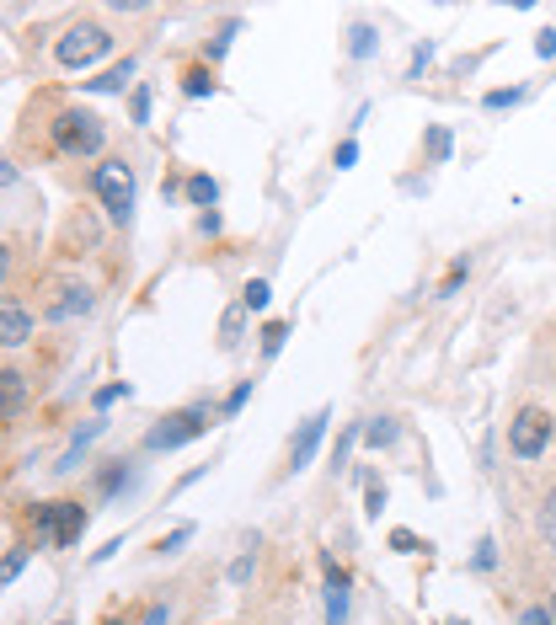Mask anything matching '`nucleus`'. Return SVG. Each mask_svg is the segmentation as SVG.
I'll use <instances>...</instances> for the list:
<instances>
[{"instance_id":"27","label":"nucleus","mask_w":556,"mask_h":625,"mask_svg":"<svg viewBox=\"0 0 556 625\" xmlns=\"http://www.w3.org/2000/svg\"><path fill=\"white\" fill-rule=\"evenodd\" d=\"M466 273H471V262H455V268H450V278H444V289H439V294H455L460 284H466Z\"/></svg>"},{"instance_id":"6","label":"nucleus","mask_w":556,"mask_h":625,"mask_svg":"<svg viewBox=\"0 0 556 625\" xmlns=\"http://www.w3.org/2000/svg\"><path fill=\"white\" fill-rule=\"evenodd\" d=\"M209 428V406H188V412H177V417H166L161 428H150L145 433V449H182L188 439H198V433Z\"/></svg>"},{"instance_id":"28","label":"nucleus","mask_w":556,"mask_h":625,"mask_svg":"<svg viewBox=\"0 0 556 625\" xmlns=\"http://www.w3.org/2000/svg\"><path fill=\"white\" fill-rule=\"evenodd\" d=\"M22 567H27V551H11V556H6V583H17Z\"/></svg>"},{"instance_id":"26","label":"nucleus","mask_w":556,"mask_h":625,"mask_svg":"<svg viewBox=\"0 0 556 625\" xmlns=\"http://www.w3.org/2000/svg\"><path fill=\"white\" fill-rule=\"evenodd\" d=\"M519 102H524V91H492V97H487L492 113H503V107H519Z\"/></svg>"},{"instance_id":"11","label":"nucleus","mask_w":556,"mask_h":625,"mask_svg":"<svg viewBox=\"0 0 556 625\" xmlns=\"http://www.w3.org/2000/svg\"><path fill=\"white\" fill-rule=\"evenodd\" d=\"M0 390H6V396H0V417L11 423V417L22 412V396H27V390H22V374H17V369H6V374H0Z\"/></svg>"},{"instance_id":"2","label":"nucleus","mask_w":556,"mask_h":625,"mask_svg":"<svg viewBox=\"0 0 556 625\" xmlns=\"http://www.w3.org/2000/svg\"><path fill=\"white\" fill-rule=\"evenodd\" d=\"M113 49V38H107V27H97V22H81V27H70L65 38L54 43V59L65 70H86V65H97V59Z\"/></svg>"},{"instance_id":"20","label":"nucleus","mask_w":556,"mask_h":625,"mask_svg":"<svg viewBox=\"0 0 556 625\" xmlns=\"http://www.w3.org/2000/svg\"><path fill=\"white\" fill-rule=\"evenodd\" d=\"M428 155H434V161H450V129H428Z\"/></svg>"},{"instance_id":"31","label":"nucleus","mask_w":556,"mask_h":625,"mask_svg":"<svg viewBox=\"0 0 556 625\" xmlns=\"http://www.w3.org/2000/svg\"><path fill=\"white\" fill-rule=\"evenodd\" d=\"M230 38H236V22H225V27H220V38H214V59L230 49Z\"/></svg>"},{"instance_id":"24","label":"nucleus","mask_w":556,"mask_h":625,"mask_svg":"<svg viewBox=\"0 0 556 625\" xmlns=\"http://www.w3.org/2000/svg\"><path fill=\"white\" fill-rule=\"evenodd\" d=\"M492 561H498V545H492V540H482V545H476V556H471V567H476V572H487Z\"/></svg>"},{"instance_id":"1","label":"nucleus","mask_w":556,"mask_h":625,"mask_svg":"<svg viewBox=\"0 0 556 625\" xmlns=\"http://www.w3.org/2000/svg\"><path fill=\"white\" fill-rule=\"evenodd\" d=\"M54 139H59V150H70V155H97L107 129H102L97 113H86V107H65V113L54 118Z\"/></svg>"},{"instance_id":"34","label":"nucleus","mask_w":556,"mask_h":625,"mask_svg":"<svg viewBox=\"0 0 556 625\" xmlns=\"http://www.w3.org/2000/svg\"><path fill=\"white\" fill-rule=\"evenodd\" d=\"M535 54L551 59V54H556V33H540V38H535Z\"/></svg>"},{"instance_id":"17","label":"nucleus","mask_w":556,"mask_h":625,"mask_svg":"<svg viewBox=\"0 0 556 625\" xmlns=\"http://www.w3.org/2000/svg\"><path fill=\"white\" fill-rule=\"evenodd\" d=\"M188 198H193V203H204V209H209V203L220 198V182H214V177H193V182H188Z\"/></svg>"},{"instance_id":"18","label":"nucleus","mask_w":556,"mask_h":625,"mask_svg":"<svg viewBox=\"0 0 556 625\" xmlns=\"http://www.w3.org/2000/svg\"><path fill=\"white\" fill-rule=\"evenodd\" d=\"M268 300H273V289L262 284V278H252V284H246V294H241L246 310H268Z\"/></svg>"},{"instance_id":"8","label":"nucleus","mask_w":556,"mask_h":625,"mask_svg":"<svg viewBox=\"0 0 556 625\" xmlns=\"http://www.w3.org/2000/svg\"><path fill=\"white\" fill-rule=\"evenodd\" d=\"M27 332H33V316H27L17 300H6L0 305V342H6V348H22Z\"/></svg>"},{"instance_id":"10","label":"nucleus","mask_w":556,"mask_h":625,"mask_svg":"<svg viewBox=\"0 0 556 625\" xmlns=\"http://www.w3.org/2000/svg\"><path fill=\"white\" fill-rule=\"evenodd\" d=\"M91 305H97V300H91V289H59V300L49 305V316L54 321H70V316H86Z\"/></svg>"},{"instance_id":"32","label":"nucleus","mask_w":556,"mask_h":625,"mask_svg":"<svg viewBox=\"0 0 556 625\" xmlns=\"http://www.w3.org/2000/svg\"><path fill=\"white\" fill-rule=\"evenodd\" d=\"M359 161V145H353V139H343V145H337V166H353Z\"/></svg>"},{"instance_id":"16","label":"nucleus","mask_w":556,"mask_h":625,"mask_svg":"<svg viewBox=\"0 0 556 625\" xmlns=\"http://www.w3.org/2000/svg\"><path fill=\"white\" fill-rule=\"evenodd\" d=\"M540 535H546L551 556H556V487L546 492V503H540Z\"/></svg>"},{"instance_id":"21","label":"nucleus","mask_w":556,"mask_h":625,"mask_svg":"<svg viewBox=\"0 0 556 625\" xmlns=\"http://www.w3.org/2000/svg\"><path fill=\"white\" fill-rule=\"evenodd\" d=\"M150 102H156V97H150V86H139V91H134V102H129L134 123H150Z\"/></svg>"},{"instance_id":"4","label":"nucleus","mask_w":556,"mask_h":625,"mask_svg":"<svg viewBox=\"0 0 556 625\" xmlns=\"http://www.w3.org/2000/svg\"><path fill=\"white\" fill-rule=\"evenodd\" d=\"M551 444V412H540V406H524V412L508 423V449H514L519 460H540Z\"/></svg>"},{"instance_id":"3","label":"nucleus","mask_w":556,"mask_h":625,"mask_svg":"<svg viewBox=\"0 0 556 625\" xmlns=\"http://www.w3.org/2000/svg\"><path fill=\"white\" fill-rule=\"evenodd\" d=\"M91 187H97L102 209L113 214L118 225L134 214V171L123 166V161H107V166H97V177H91Z\"/></svg>"},{"instance_id":"22","label":"nucleus","mask_w":556,"mask_h":625,"mask_svg":"<svg viewBox=\"0 0 556 625\" xmlns=\"http://www.w3.org/2000/svg\"><path fill=\"white\" fill-rule=\"evenodd\" d=\"M284 337H289V326H278V321H273V326H268V332H262V353H268V358H273L278 348H284Z\"/></svg>"},{"instance_id":"14","label":"nucleus","mask_w":556,"mask_h":625,"mask_svg":"<svg viewBox=\"0 0 556 625\" xmlns=\"http://www.w3.org/2000/svg\"><path fill=\"white\" fill-rule=\"evenodd\" d=\"M129 75H134V59H123V65H113L102 81H86V86L91 91H123V86H129Z\"/></svg>"},{"instance_id":"37","label":"nucleus","mask_w":556,"mask_h":625,"mask_svg":"<svg viewBox=\"0 0 556 625\" xmlns=\"http://www.w3.org/2000/svg\"><path fill=\"white\" fill-rule=\"evenodd\" d=\"M391 545H396V551H417V540L407 535V529H396V535H391Z\"/></svg>"},{"instance_id":"23","label":"nucleus","mask_w":556,"mask_h":625,"mask_svg":"<svg viewBox=\"0 0 556 625\" xmlns=\"http://www.w3.org/2000/svg\"><path fill=\"white\" fill-rule=\"evenodd\" d=\"M246 396H252V380H241V385H236V390H230V396H225V417H236L241 406H246Z\"/></svg>"},{"instance_id":"13","label":"nucleus","mask_w":556,"mask_h":625,"mask_svg":"<svg viewBox=\"0 0 556 625\" xmlns=\"http://www.w3.org/2000/svg\"><path fill=\"white\" fill-rule=\"evenodd\" d=\"M102 428H107V423H102V417H91V423H86L81 433H75V444H70V455H65V460H59V471H75V460H81V455H86V444H91V439H97V433H102Z\"/></svg>"},{"instance_id":"30","label":"nucleus","mask_w":556,"mask_h":625,"mask_svg":"<svg viewBox=\"0 0 556 625\" xmlns=\"http://www.w3.org/2000/svg\"><path fill=\"white\" fill-rule=\"evenodd\" d=\"M123 396H129V385H107V390H97V406H113Z\"/></svg>"},{"instance_id":"29","label":"nucleus","mask_w":556,"mask_h":625,"mask_svg":"<svg viewBox=\"0 0 556 625\" xmlns=\"http://www.w3.org/2000/svg\"><path fill=\"white\" fill-rule=\"evenodd\" d=\"M519 625H556V615H551V609H524Z\"/></svg>"},{"instance_id":"15","label":"nucleus","mask_w":556,"mask_h":625,"mask_svg":"<svg viewBox=\"0 0 556 625\" xmlns=\"http://www.w3.org/2000/svg\"><path fill=\"white\" fill-rule=\"evenodd\" d=\"M348 38H353V43H348V54H353V59H369V54H375V38H380V33H375L369 22H359Z\"/></svg>"},{"instance_id":"38","label":"nucleus","mask_w":556,"mask_h":625,"mask_svg":"<svg viewBox=\"0 0 556 625\" xmlns=\"http://www.w3.org/2000/svg\"><path fill=\"white\" fill-rule=\"evenodd\" d=\"M551 615H556V599H551Z\"/></svg>"},{"instance_id":"5","label":"nucleus","mask_w":556,"mask_h":625,"mask_svg":"<svg viewBox=\"0 0 556 625\" xmlns=\"http://www.w3.org/2000/svg\"><path fill=\"white\" fill-rule=\"evenodd\" d=\"M81 529H86L81 503H43L38 508V540L43 545H75Z\"/></svg>"},{"instance_id":"33","label":"nucleus","mask_w":556,"mask_h":625,"mask_svg":"<svg viewBox=\"0 0 556 625\" xmlns=\"http://www.w3.org/2000/svg\"><path fill=\"white\" fill-rule=\"evenodd\" d=\"M166 620H172V609H166V604H150L145 609V625H166Z\"/></svg>"},{"instance_id":"35","label":"nucleus","mask_w":556,"mask_h":625,"mask_svg":"<svg viewBox=\"0 0 556 625\" xmlns=\"http://www.w3.org/2000/svg\"><path fill=\"white\" fill-rule=\"evenodd\" d=\"M428 59H434V43H423V49L412 54V75H423V65H428Z\"/></svg>"},{"instance_id":"9","label":"nucleus","mask_w":556,"mask_h":625,"mask_svg":"<svg viewBox=\"0 0 556 625\" xmlns=\"http://www.w3.org/2000/svg\"><path fill=\"white\" fill-rule=\"evenodd\" d=\"M327 625H348V572L327 561Z\"/></svg>"},{"instance_id":"19","label":"nucleus","mask_w":556,"mask_h":625,"mask_svg":"<svg viewBox=\"0 0 556 625\" xmlns=\"http://www.w3.org/2000/svg\"><path fill=\"white\" fill-rule=\"evenodd\" d=\"M182 91H188V97H214V81L204 70H188V75H182Z\"/></svg>"},{"instance_id":"36","label":"nucleus","mask_w":556,"mask_h":625,"mask_svg":"<svg viewBox=\"0 0 556 625\" xmlns=\"http://www.w3.org/2000/svg\"><path fill=\"white\" fill-rule=\"evenodd\" d=\"M230 577H236V583H246V577H252V556H241L236 567H230Z\"/></svg>"},{"instance_id":"7","label":"nucleus","mask_w":556,"mask_h":625,"mask_svg":"<svg viewBox=\"0 0 556 625\" xmlns=\"http://www.w3.org/2000/svg\"><path fill=\"white\" fill-rule=\"evenodd\" d=\"M327 423H332V412H316V417H305V423H300V439H295V449H289V465H295V471H305V465H311V455H316V444H321V433H327Z\"/></svg>"},{"instance_id":"25","label":"nucleus","mask_w":556,"mask_h":625,"mask_svg":"<svg viewBox=\"0 0 556 625\" xmlns=\"http://www.w3.org/2000/svg\"><path fill=\"white\" fill-rule=\"evenodd\" d=\"M188 540H193V529L182 524V529H172V535L161 540V551H166V556H177V551H182V545H188Z\"/></svg>"},{"instance_id":"12","label":"nucleus","mask_w":556,"mask_h":625,"mask_svg":"<svg viewBox=\"0 0 556 625\" xmlns=\"http://www.w3.org/2000/svg\"><path fill=\"white\" fill-rule=\"evenodd\" d=\"M396 433H401L396 417H369V423H364V444H369V449H391Z\"/></svg>"}]
</instances>
